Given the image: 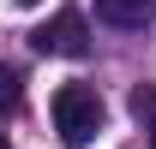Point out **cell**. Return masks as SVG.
Listing matches in <instances>:
<instances>
[{"mask_svg": "<svg viewBox=\"0 0 156 149\" xmlns=\"http://www.w3.org/2000/svg\"><path fill=\"white\" fill-rule=\"evenodd\" d=\"M96 18L114 30H144L156 18V0H96Z\"/></svg>", "mask_w": 156, "mask_h": 149, "instance_id": "3", "label": "cell"}, {"mask_svg": "<svg viewBox=\"0 0 156 149\" xmlns=\"http://www.w3.org/2000/svg\"><path fill=\"white\" fill-rule=\"evenodd\" d=\"M0 149H6V131H0Z\"/></svg>", "mask_w": 156, "mask_h": 149, "instance_id": "7", "label": "cell"}, {"mask_svg": "<svg viewBox=\"0 0 156 149\" xmlns=\"http://www.w3.org/2000/svg\"><path fill=\"white\" fill-rule=\"evenodd\" d=\"M54 131L72 149H84L102 131V95L90 90V84H60V90H54Z\"/></svg>", "mask_w": 156, "mask_h": 149, "instance_id": "1", "label": "cell"}, {"mask_svg": "<svg viewBox=\"0 0 156 149\" xmlns=\"http://www.w3.org/2000/svg\"><path fill=\"white\" fill-rule=\"evenodd\" d=\"M30 48L36 54H60V60H84L90 54V36H84V18L78 12H60L42 30H30Z\"/></svg>", "mask_w": 156, "mask_h": 149, "instance_id": "2", "label": "cell"}, {"mask_svg": "<svg viewBox=\"0 0 156 149\" xmlns=\"http://www.w3.org/2000/svg\"><path fill=\"white\" fill-rule=\"evenodd\" d=\"M24 101V78H18V66H12V60L0 54V113H12Z\"/></svg>", "mask_w": 156, "mask_h": 149, "instance_id": "4", "label": "cell"}, {"mask_svg": "<svg viewBox=\"0 0 156 149\" xmlns=\"http://www.w3.org/2000/svg\"><path fill=\"white\" fill-rule=\"evenodd\" d=\"M150 143H156V119H150Z\"/></svg>", "mask_w": 156, "mask_h": 149, "instance_id": "6", "label": "cell"}, {"mask_svg": "<svg viewBox=\"0 0 156 149\" xmlns=\"http://www.w3.org/2000/svg\"><path fill=\"white\" fill-rule=\"evenodd\" d=\"M18 6H42V0H18Z\"/></svg>", "mask_w": 156, "mask_h": 149, "instance_id": "5", "label": "cell"}]
</instances>
